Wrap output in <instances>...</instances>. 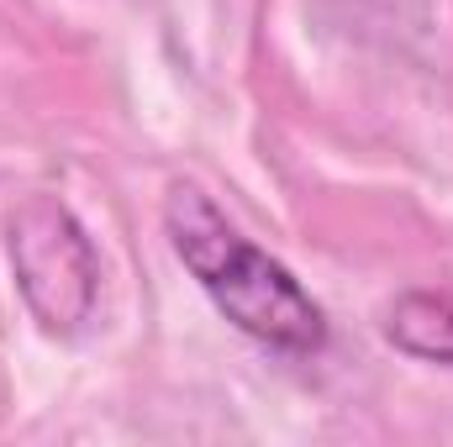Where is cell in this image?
<instances>
[{
	"instance_id": "obj_1",
	"label": "cell",
	"mask_w": 453,
	"mask_h": 447,
	"mask_svg": "<svg viewBox=\"0 0 453 447\" xmlns=\"http://www.w3.org/2000/svg\"><path fill=\"white\" fill-rule=\"evenodd\" d=\"M164 237H169L180 269L217 306V316L232 322L248 342L285 352V358H311L327 347V316L311 300V290L274 253H264L253 237H242V226L201 185H190V179L169 185Z\"/></svg>"
},
{
	"instance_id": "obj_2",
	"label": "cell",
	"mask_w": 453,
	"mask_h": 447,
	"mask_svg": "<svg viewBox=\"0 0 453 447\" xmlns=\"http://www.w3.org/2000/svg\"><path fill=\"white\" fill-rule=\"evenodd\" d=\"M5 253H11L16 295L37 322V332H85L101 300V258L80 216L53 195H27L5 222Z\"/></svg>"
},
{
	"instance_id": "obj_3",
	"label": "cell",
	"mask_w": 453,
	"mask_h": 447,
	"mask_svg": "<svg viewBox=\"0 0 453 447\" xmlns=\"http://www.w3.org/2000/svg\"><path fill=\"white\" fill-rule=\"evenodd\" d=\"M380 332L395 352L417 358V363H438L453 368V290H401L385 316H380Z\"/></svg>"
}]
</instances>
